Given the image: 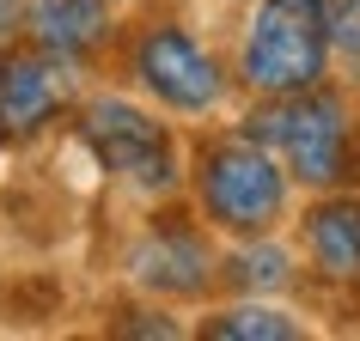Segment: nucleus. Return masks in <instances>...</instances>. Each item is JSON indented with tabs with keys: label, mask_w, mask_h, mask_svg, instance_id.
I'll use <instances>...</instances> for the list:
<instances>
[{
	"label": "nucleus",
	"mask_w": 360,
	"mask_h": 341,
	"mask_svg": "<svg viewBox=\"0 0 360 341\" xmlns=\"http://www.w3.org/2000/svg\"><path fill=\"white\" fill-rule=\"evenodd\" d=\"M195 208L202 220L238 238H263L287 213V170L257 134H214L195 152Z\"/></svg>",
	"instance_id": "f03ea898"
},
{
	"label": "nucleus",
	"mask_w": 360,
	"mask_h": 341,
	"mask_svg": "<svg viewBox=\"0 0 360 341\" xmlns=\"http://www.w3.org/2000/svg\"><path fill=\"white\" fill-rule=\"evenodd\" d=\"M25 37L61 61H86L110 43V0H25Z\"/></svg>",
	"instance_id": "6e6552de"
},
{
	"label": "nucleus",
	"mask_w": 360,
	"mask_h": 341,
	"mask_svg": "<svg viewBox=\"0 0 360 341\" xmlns=\"http://www.w3.org/2000/svg\"><path fill=\"white\" fill-rule=\"evenodd\" d=\"M134 79L177 116H208L226 98L220 61L208 55V43L195 37V31H184L177 19H159L153 31L134 37Z\"/></svg>",
	"instance_id": "39448f33"
},
{
	"label": "nucleus",
	"mask_w": 360,
	"mask_h": 341,
	"mask_svg": "<svg viewBox=\"0 0 360 341\" xmlns=\"http://www.w3.org/2000/svg\"><path fill=\"white\" fill-rule=\"evenodd\" d=\"M25 31V0H0V43H13Z\"/></svg>",
	"instance_id": "ddd939ff"
},
{
	"label": "nucleus",
	"mask_w": 360,
	"mask_h": 341,
	"mask_svg": "<svg viewBox=\"0 0 360 341\" xmlns=\"http://www.w3.org/2000/svg\"><path fill=\"white\" fill-rule=\"evenodd\" d=\"M238 293H250V299H269V293H281V286H293V256H287L281 244H269L263 238H245V244L226 256V268H220Z\"/></svg>",
	"instance_id": "9b49d317"
},
{
	"label": "nucleus",
	"mask_w": 360,
	"mask_h": 341,
	"mask_svg": "<svg viewBox=\"0 0 360 341\" xmlns=\"http://www.w3.org/2000/svg\"><path fill=\"white\" fill-rule=\"evenodd\" d=\"M238 79L257 98H287L330 79V31L323 0H257L250 37L238 55Z\"/></svg>",
	"instance_id": "7ed1b4c3"
},
{
	"label": "nucleus",
	"mask_w": 360,
	"mask_h": 341,
	"mask_svg": "<svg viewBox=\"0 0 360 341\" xmlns=\"http://www.w3.org/2000/svg\"><path fill=\"white\" fill-rule=\"evenodd\" d=\"M281 170L305 189H348L360 177V122L354 104L330 86H305L287 98H263V110L250 122Z\"/></svg>",
	"instance_id": "f257e3e1"
},
{
	"label": "nucleus",
	"mask_w": 360,
	"mask_h": 341,
	"mask_svg": "<svg viewBox=\"0 0 360 341\" xmlns=\"http://www.w3.org/2000/svg\"><path fill=\"white\" fill-rule=\"evenodd\" d=\"M74 104V61L49 49H19L0 61V128L6 134H37Z\"/></svg>",
	"instance_id": "423d86ee"
},
{
	"label": "nucleus",
	"mask_w": 360,
	"mask_h": 341,
	"mask_svg": "<svg viewBox=\"0 0 360 341\" xmlns=\"http://www.w3.org/2000/svg\"><path fill=\"white\" fill-rule=\"evenodd\" d=\"M214 250L208 238L190 226V220H177V213H165L159 226L134 244V281L153 286V293H165V299H202L214 286Z\"/></svg>",
	"instance_id": "0eeeda50"
},
{
	"label": "nucleus",
	"mask_w": 360,
	"mask_h": 341,
	"mask_svg": "<svg viewBox=\"0 0 360 341\" xmlns=\"http://www.w3.org/2000/svg\"><path fill=\"white\" fill-rule=\"evenodd\" d=\"M305 256L323 281H360V201L330 195L305 213Z\"/></svg>",
	"instance_id": "1a4fd4ad"
},
{
	"label": "nucleus",
	"mask_w": 360,
	"mask_h": 341,
	"mask_svg": "<svg viewBox=\"0 0 360 341\" xmlns=\"http://www.w3.org/2000/svg\"><path fill=\"white\" fill-rule=\"evenodd\" d=\"M122 329H141V335H177V323H153V311H141V323H122Z\"/></svg>",
	"instance_id": "4468645a"
},
{
	"label": "nucleus",
	"mask_w": 360,
	"mask_h": 341,
	"mask_svg": "<svg viewBox=\"0 0 360 341\" xmlns=\"http://www.w3.org/2000/svg\"><path fill=\"white\" fill-rule=\"evenodd\" d=\"M79 140L92 147V159L110 170L116 183H129L141 195H171L184 183L177 165V140L159 116H147L129 98H92L79 104Z\"/></svg>",
	"instance_id": "20e7f679"
},
{
	"label": "nucleus",
	"mask_w": 360,
	"mask_h": 341,
	"mask_svg": "<svg viewBox=\"0 0 360 341\" xmlns=\"http://www.w3.org/2000/svg\"><path fill=\"white\" fill-rule=\"evenodd\" d=\"M202 335H214V341H300L305 323L293 311H281V305H269V299H238L226 311H214L202 323Z\"/></svg>",
	"instance_id": "9d476101"
},
{
	"label": "nucleus",
	"mask_w": 360,
	"mask_h": 341,
	"mask_svg": "<svg viewBox=\"0 0 360 341\" xmlns=\"http://www.w3.org/2000/svg\"><path fill=\"white\" fill-rule=\"evenodd\" d=\"M323 31H330V55L360 67V0H323Z\"/></svg>",
	"instance_id": "f8f14e48"
}]
</instances>
